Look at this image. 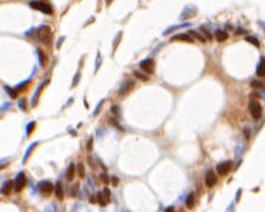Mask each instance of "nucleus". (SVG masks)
<instances>
[{"mask_svg": "<svg viewBox=\"0 0 265 212\" xmlns=\"http://www.w3.org/2000/svg\"><path fill=\"white\" fill-rule=\"evenodd\" d=\"M172 40H182V42H194L192 40V36L188 33H181V34H175Z\"/></svg>", "mask_w": 265, "mask_h": 212, "instance_id": "obj_12", "label": "nucleus"}, {"mask_svg": "<svg viewBox=\"0 0 265 212\" xmlns=\"http://www.w3.org/2000/svg\"><path fill=\"white\" fill-rule=\"evenodd\" d=\"M141 67L146 72V73H153L155 63H153L152 59H146V60H142V62H141Z\"/></svg>", "mask_w": 265, "mask_h": 212, "instance_id": "obj_7", "label": "nucleus"}, {"mask_svg": "<svg viewBox=\"0 0 265 212\" xmlns=\"http://www.w3.org/2000/svg\"><path fill=\"white\" fill-rule=\"evenodd\" d=\"M236 33H238V34H242V33H245V30H244V29H241V27H239V29L236 30Z\"/></svg>", "mask_w": 265, "mask_h": 212, "instance_id": "obj_37", "label": "nucleus"}, {"mask_svg": "<svg viewBox=\"0 0 265 212\" xmlns=\"http://www.w3.org/2000/svg\"><path fill=\"white\" fill-rule=\"evenodd\" d=\"M258 25L261 26V27H262V30H264V32H265V23H264V22H261V20H259V22H258Z\"/></svg>", "mask_w": 265, "mask_h": 212, "instance_id": "obj_36", "label": "nucleus"}, {"mask_svg": "<svg viewBox=\"0 0 265 212\" xmlns=\"http://www.w3.org/2000/svg\"><path fill=\"white\" fill-rule=\"evenodd\" d=\"M34 125H36V123H34V122H30L29 125H27V129H26V135H27V136H29L30 133H32V130H33Z\"/></svg>", "mask_w": 265, "mask_h": 212, "instance_id": "obj_24", "label": "nucleus"}, {"mask_svg": "<svg viewBox=\"0 0 265 212\" xmlns=\"http://www.w3.org/2000/svg\"><path fill=\"white\" fill-rule=\"evenodd\" d=\"M13 185L14 183L12 182V181H9V182H6L2 186V194H4V195H7V194H10V191H12V188H13Z\"/></svg>", "mask_w": 265, "mask_h": 212, "instance_id": "obj_14", "label": "nucleus"}, {"mask_svg": "<svg viewBox=\"0 0 265 212\" xmlns=\"http://www.w3.org/2000/svg\"><path fill=\"white\" fill-rule=\"evenodd\" d=\"M98 201H99L100 202V205H102V206H105V205H106V202H108V201L106 199H103V196H102V194H98Z\"/></svg>", "mask_w": 265, "mask_h": 212, "instance_id": "obj_25", "label": "nucleus"}, {"mask_svg": "<svg viewBox=\"0 0 265 212\" xmlns=\"http://www.w3.org/2000/svg\"><path fill=\"white\" fill-rule=\"evenodd\" d=\"M20 108L25 110V100H20Z\"/></svg>", "mask_w": 265, "mask_h": 212, "instance_id": "obj_38", "label": "nucleus"}, {"mask_svg": "<svg viewBox=\"0 0 265 212\" xmlns=\"http://www.w3.org/2000/svg\"><path fill=\"white\" fill-rule=\"evenodd\" d=\"M4 89H6V92H9V93H10V96H12V98H16V90L10 89L9 86H4Z\"/></svg>", "mask_w": 265, "mask_h": 212, "instance_id": "obj_27", "label": "nucleus"}, {"mask_svg": "<svg viewBox=\"0 0 265 212\" xmlns=\"http://www.w3.org/2000/svg\"><path fill=\"white\" fill-rule=\"evenodd\" d=\"M36 145H38V142H34V143H32V145H30L29 148H27V150H26L25 156H23V163H25L26 161H27V158H29V156H30V154H32V150H33L34 148H36Z\"/></svg>", "mask_w": 265, "mask_h": 212, "instance_id": "obj_16", "label": "nucleus"}, {"mask_svg": "<svg viewBox=\"0 0 265 212\" xmlns=\"http://www.w3.org/2000/svg\"><path fill=\"white\" fill-rule=\"evenodd\" d=\"M46 82H47V80H46ZM45 82V83H46ZM43 83V85H45ZM43 85H40V86L38 87V90L34 92V98H33V100H32V106H34V105H36V102H38V98H39V93H40V90H42V87H43Z\"/></svg>", "mask_w": 265, "mask_h": 212, "instance_id": "obj_20", "label": "nucleus"}, {"mask_svg": "<svg viewBox=\"0 0 265 212\" xmlns=\"http://www.w3.org/2000/svg\"><path fill=\"white\" fill-rule=\"evenodd\" d=\"M110 2H112V0H106V3H108V4H109V3H110Z\"/></svg>", "mask_w": 265, "mask_h": 212, "instance_id": "obj_39", "label": "nucleus"}, {"mask_svg": "<svg viewBox=\"0 0 265 212\" xmlns=\"http://www.w3.org/2000/svg\"><path fill=\"white\" fill-rule=\"evenodd\" d=\"M251 86L255 87V89H261V87H264V83H262V82H258V80H252V82H251Z\"/></svg>", "mask_w": 265, "mask_h": 212, "instance_id": "obj_23", "label": "nucleus"}, {"mask_svg": "<svg viewBox=\"0 0 265 212\" xmlns=\"http://www.w3.org/2000/svg\"><path fill=\"white\" fill-rule=\"evenodd\" d=\"M248 43H252L254 46H257V47H259V42H258L257 38H254V36H247V39H245Z\"/></svg>", "mask_w": 265, "mask_h": 212, "instance_id": "obj_21", "label": "nucleus"}, {"mask_svg": "<svg viewBox=\"0 0 265 212\" xmlns=\"http://www.w3.org/2000/svg\"><path fill=\"white\" fill-rule=\"evenodd\" d=\"M194 14H196V7L195 6H187L185 10L182 12V14H181V19H188V17L194 16Z\"/></svg>", "mask_w": 265, "mask_h": 212, "instance_id": "obj_9", "label": "nucleus"}, {"mask_svg": "<svg viewBox=\"0 0 265 212\" xmlns=\"http://www.w3.org/2000/svg\"><path fill=\"white\" fill-rule=\"evenodd\" d=\"M195 201V196H194V194H189V195L187 196V208H194V202Z\"/></svg>", "mask_w": 265, "mask_h": 212, "instance_id": "obj_19", "label": "nucleus"}, {"mask_svg": "<svg viewBox=\"0 0 265 212\" xmlns=\"http://www.w3.org/2000/svg\"><path fill=\"white\" fill-rule=\"evenodd\" d=\"M132 87H133V82H132V80H126V82L123 83V86L119 89V95L120 96H125L129 90H130V89H132Z\"/></svg>", "mask_w": 265, "mask_h": 212, "instance_id": "obj_10", "label": "nucleus"}, {"mask_svg": "<svg viewBox=\"0 0 265 212\" xmlns=\"http://www.w3.org/2000/svg\"><path fill=\"white\" fill-rule=\"evenodd\" d=\"M73 175H75V165L72 163L70 166H69V169H67V174H66L67 179H73Z\"/></svg>", "mask_w": 265, "mask_h": 212, "instance_id": "obj_22", "label": "nucleus"}, {"mask_svg": "<svg viewBox=\"0 0 265 212\" xmlns=\"http://www.w3.org/2000/svg\"><path fill=\"white\" fill-rule=\"evenodd\" d=\"M79 79H80V73H76V76L73 78V82H72V86H76L79 82Z\"/></svg>", "mask_w": 265, "mask_h": 212, "instance_id": "obj_29", "label": "nucleus"}, {"mask_svg": "<svg viewBox=\"0 0 265 212\" xmlns=\"http://www.w3.org/2000/svg\"><path fill=\"white\" fill-rule=\"evenodd\" d=\"M249 112H251V115H252V118L255 119V121L261 119L262 106L259 105V102H257V100H251V102H249Z\"/></svg>", "mask_w": 265, "mask_h": 212, "instance_id": "obj_2", "label": "nucleus"}, {"mask_svg": "<svg viewBox=\"0 0 265 212\" xmlns=\"http://www.w3.org/2000/svg\"><path fill=\"white\" fill-rule=\"evenodd\" d=\"M29 6L32 9H34V10H39V12L45 13V14H52L53 13V9H52V6L47 3H43V2H30Z\"/></svg>", "mask_w": 265, "mask_h": 212, "instance_id": "obj_1", "label": "nucleus"}, {"mask_svg": "<svg viewBox=\"0 0 265 212\" xmlns=\"http://www.w3.org/2000/svg\"><path fill=\"white\" fill-rule=\"evenodd\" d=\"M39 189H40L43 194H50L53 191V185L49 182V181H43V182L39 183Z\"/></svg>", "mask_w": 265, "mask_h": 212, "instance_id": "obj_8", "label": "nucleus"}, {"mask_svg": "<svg viewBox=\"0 0 265 212\" xmlns=\"http://www.w3.org/2000/svg\"><path fill=\"white\" fill-rule=\"evenodd\" d=\"M102 103H103V100H102V102H100V103L98 105V106H96V110H95V112H93V115H95V116H96V115H98V112H99V110H100V106H102Z\"/></svg>", "mask_w": 265, "mask_h": 212, "instance_id": "obj_34", "label": "nucleus"}, {"mask_svg": "<svg viewBox=\"0 0 265 212\" xmlns=\"http://www.w3.org/2000/svg\"><path fill=\"white\" fill-rule=\"evenodd\" d=\"M133 75L136 76V78H139V79H141V80H148V76L142 75L141 72H135V73H133Z\"/></svg>", "mask_w": 265, "mask_h": 212, "instance_id": "obj_26", "label": "nucleus"}, {"mask_svg": "<svg viewBox=\"0 0 265 212\" xmlns=\"http://www.w3.org/2000/svg\"><path fill=\"white\" fill-rule=\"evenodd\" d=\"M188 34H191V36H192V38H195V39H198L199 42H207V39L203 38L201 33H198V32H194V30H191Z\"/></svg>", "mask_w": 265, "mask_h": 212, "instance_id": "obj_18", "label": "nucleus"}, {"mask_svg": "<svg viewBox=\"0 0 265 212\" xmlns=\"http://www.w3.org/2000/svg\"><path fill=\"white\" fill-rule=\"evenodd\" d=\"M201 32H203V33H205V36H207V39H212L211 33H209V32H208L207 29H203V27H201Z\"/></svg>", "mask_w": 265, "mask_h": 212, "instance_id": "obj_32", "label": "nucleus"}, {"mask_svg": "<svg viewBox=\"0 0 265 212\" xmlns=\"http://www.w3.org/2000/svg\"><path fill=\"white\" fill-rule=\"evenodd\" d=\"M27 83H29V79H27V80H25V82H22L20 85H17V86H16V89H17V90H20V89H23V87H25Z\"/></svg>", "mask_w": 265, "mask_h": 212, "instance_id": "obj_30", "label": "nucleus"}, {"mask_svg": "<svg viewBox=\"0 0 265 212\" xmlns=\"http://www.w3.org/2000/svg\"><path fill=\"white\" fill-rule=\"evenodd\" d=\"M14 185H13V188H14V191H22L23 188H25L26 185V176L23 172H20V174H17L16 179H14Z\"/></svg>", "mask_w": 265, "mask_h": 212, "instance_id": "obj_4", "label": "nucleus"}, {"mask_svg": "<svg viewBox=\"0 0 265 212\" xmlns=\"http://www.w3.org/2000/svg\"><path fill=\"white\" fill-rule=\"evenodd\" d=\"M38 52V56H39V60H40V65H43L45 63V58H43V54H42V50H36Z\"/></svg>", "mask_w": 265, "mask_h": 212, "instance_id": "obj_31", "label": "nucleus"}, {"mask_svg": "<svg viewBox=\"0 0 265 212\" xmlns=\"http://www.w3.org/2000/svg\"><path fill=\"white\" fill-rule=\"evenodd\" d=\"M205 183H207L208 188H212L216 183V175L212 169L207 170V174H205Z\"/></svg>", "mask_w": 265, "mask_h": 212, "instance_id": "obj_5", "label": "nucleus"}, {"mask_svg": "<svg viewBox=\"0 0 265 212\" xmlns=\"http://www.w3.org/2000/svg\"><path fill=\"white\" fill-rule=\"evenodd\" d=\"M100 66V54H98V59H96V67H95V70H98Z\"/></svg>", "mask_w": 265, "mask_h": 212, "instance_id": "obj_33", "label": "nucleus"}, {"mask_svg": "<svg viewBox=\"0 0 265 212\" xmlns=\"http://www.w3.org/2000/svg\"><path fill=\"white\" fill-rule=\"evenodd\" d=\"M231 166H232V162L231 161H227V162H221L218 166H216V170H218V174L219 175H227L229 170H231Z\"/></svg>", "mask_w": 265, "mask_h": 212, "instance_id": "obj_6", "label": "nucleus"}, {"mask_svg": "<svg viewBox=\"0 0 265 212\" xmlns=\"http://www.w3.org/2000/svg\"><path fill=\"white\" fill-rule=\"evenodd\" d=\"M50 36H52V32H50L49 26H42L38 29V38L40 42L47 43L50 40Z\"/></svg>", "mask_w": 265, "mask_h": 212, "instance_id": "obj_3", "label": "nucleus"}, {"mask_svg": "<svg viewBox=\"0 0 265 212\" xmlns=\"http://www.w3.org/2000/svg\"><path fill=\"white\" fill-rule=\"evenodd\" d=\"M215 38L218 42H225L228 39V33L225 32V30H216L215 32Z\"/></svg>", "mask_w": 265, "mask_h": 212, "instance_id": "obj_13", "label": "nucleus"}, {"mask_svg": "<svg viewBox=\"0 0 265 212\" xmlns=\"http://www.w3.org/2000/svg\"><path fill=\"white\" fill-rule=\"evenodd\" d=\"M120 38H122V33H118V36H116V39H115V43H113V50L118 47V43H119Z\"/></svg>", "mask_w": 265, "mask_h": 212, "instance_id": "obj_28", "label": "nucleus"}, {"mask_svg": "<svg viewBox=\"0 0 265 212\" xmlns=\"http://www.w3.org/2000/svg\"><path fill=\"white\" fill-rule=\"evenodd\" d=\"M54 194H56V196H58L59 199H62L63 198V189H62V183L60 182L56 183V186H54Z\"/></svg>", "mask_w": 265, "mask_h": 212, "instance_id": "obj_15", "label": "nucleus"}, {"mask_svg": "<svg viewBox=\"0 0 265 212\" xmlns=\"http://www.w3.org/2000/svg\"><path fill=\"white\" fill-rule=\"evenodd\" d=\"M257 75L259 76V78H265V58H261L259 63H258Z\"/></svg>", "mask_w": 265, "mask_h": 212, "instance_id": "obj_11", "label": "nucleus"}, {"mask_svg": "<svg viewBox=\"0 0 265 212\" xmlns=\"http://www.w3.org/2000/svg\"><path fill=\"white\" fill-rule=\"evenodd\" d=\"M78 169H79V175H80V176H83V165H79Z\"/></svg>", "mask_w": 265, "mask_h": 212, "instance_id": "obj_35", "label": "nucleus"}, {"mask_svg": "<svg viewBox=\"0 0 265 212\" xmlns=\"http://www.w3.org/2000/svg\"><path fill=\"white\" fill-rule=\"evenodd\" d=\"M191 23H183V25H175V26H171V27H168V29L163 32V34H169L171 32H174V30H176V29H179V27H183V26H189Z\"/></svg>", "mask_w": 265, "mask_h": 212, "instance_id": "obj_17", "label": "nucleus"}]
</instances>
